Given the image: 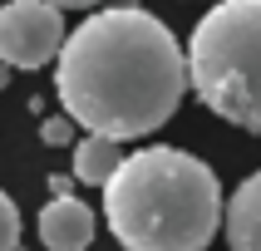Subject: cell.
Instances as JSON below:
<instances>
[{
	"mask_svg": "<svg viewBox=\"0 0 261 251\" xmlns=\"http://www.w3.org/2000/svg\"><path fill=\"white\" fill-rule=\"evenodd\" d=\"M55 94L64 118L99 138H143L177 114L188 94L182 44L143 5L84 15L55 54Z\"/></svg>",
	"mask_w": 261,
	"mask_h": 251,
	"instance_id": "6da1fadb",
	"label": "cell"
},
{
	"mask_svg": "<svg viewBox=\"0 0 261 251\" xmlns=\"http://www.w3.org/2000/svg\"><path fill=\"white\" fill-rule=\"evenodd\" d=\"M103 217L123 251H207L222 227L217 173L188 148H138L103 182Z\"/></svg>",
	"mask_w": 261,
	"mask_h": 251,
	"instance_id": "7a4b0ae2",
	"label": "cell"
},
{
	"mask_svg": "<svg viewBox=\"0 0 261 251\" xmlns=\"http://www.w3.org/2000/svg\"><path fill=\"white\" fill-rule=\"evenodd\" d=\"M182 59L192 94L212 114L261 133V0H217L197 20Z\"/></svg>",
	"mask_w": 261,
	"mask_h": 251,
	"instance_id": "3957f363",
	"label": "cell"
},
{
	"mask_svg": "<svg viewBox=\"0 0 261 251\" xmlns=\"http://www.w3.org/2000/svg\"><path fill=\"white\" fill-rule=\"evenodd\" d=\"M64 15L44 0H5L0 5V64L5 69H44L64 44Z\"/></svg>",
	"mask_w": 261,
	"mask_h": 251,
	"instance_id": "277c9868",
	"label": "cell"
},
{
	"mask_svg": "<svg viewBox=\"0 0 261 251\" xmlns=\"http://www.w3.org/2000/svg\"><path fill=\"white\" fill-rule=\"evenodd\" d=\"M40 241L49 251H84L94 241V207L79 197H49L40 212Z\"/></svg>",
	"mask_w": 261,
	"mask_h": 251,
	"instance_id": "5b68a950",
	"label": "cell"
},
{
	"mask_svg": "<svg viewBox=\"0 0 261 251\" xmlns=\"http://www.w3.org/2000/svg\"><path fill=\"white\" fill-rule=\"evenodd\" d=\"M227 221V246L232 251H261V173H251L222 207Z\"/></svg>",
	"mask_w": 261,
	"mask_h": 251,
	"instance_id": "8992f818",
	"label": "cell"
},
{
	"mask_svg": "<svg viewBox=\"0 0 261 251\" xmlns=\"http://www.w3.org/2000/svg\"><path fill=\"white\" fill-rule=\"evenodd\" d=\"M118 162H123V148H118L114 138L84 133V138L74 143V173H69V177H79V182H89V187H103Z\"/></svg>",
	"mask_w": 261,
	"mask_h": 251,
	"instance_id": "52a82bcc",
	"label": "cell"
},
{
	"mask_svg": "<svg viewBox=\"0 0 261 251\" xmlns=\"http://www.w3.org/2000/svg\"><path fill=\"white\" fill-rule=\"evenodd\" d=\"M0 251H20V207L0 192Z\"/></svg>",
	"mask_w": 261,
	"mask_h": 251,
	"instance_id": "ba28073f",
	"label": "cell"
},
{
	"mask_svg": "<svg viewBox=\"0 0 261 251\" xmlns=\"http://www.w3.org/2000/svg\"><path fill=\"white\" fill-rule=\"evenodd\" d=\"M69 133H74L69 118H44V123H40V138H44L49 148H64V143H69Z\"/></svg>",
	"mask_w": 261,
	"mask_h": 251,
	"instance_id": "9c48e42d",
	"label": "cell"
},
{
	"mask_svg": "<svg viewBox=\"0 0 261 251\" xmlns=\"http://www.w3.org/2000/svg\"><path fill=\"white\" fill-rule=\"evenodd\" d=\"M44 5H55V10H84V5H99V0H44Z\"/></svg>",
	"mask_w": 261,
	"mask_h": 251,
	"instance_id": "30bf717a",
	"label": "cell"
},
{
	"mask_svg": "<svg viewBox=\"0 0 261 251\" xmlns=\"http://www.w3.org/2000/svg\"><path fill=\"white\" fill-rule=\"evenodd\" d=\"M5 79H10V69H5V64H0V84H5Z\"/></svg>",
	"mask_w": 261,
	"mask_h": 251,
	"instance_id": "8fae6325",
	"label": "cell"
}]
</instances>
